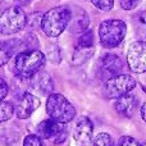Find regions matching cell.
I'll return each instance as SVG.
<instances>
[{
    "mask_svg": "<svg viewBox=\"0 0 146 146\" xmlns=\"http://www.w3.org/2000/svg\"><path fill=\"white\" fill-rule=\"evenodd\" d=\"M45 54L40 50H26L17 54L13 60L12 71L22 78H31L45 64Z\"/></svg>",
    "mask_w": 146,
    "mask_h": 146,
    "instance_id": "6da1fadb",
    "label": "cell"
},
{
    "mask_svg": "<svg viewBox=\"0 0 146 146\" xmlns=\"http://www.w3.org/2000/svg\"><path fill=\"white\" fill-rule=\"evenodd\" d=\"M71 17L68 7H56L48 10L41 18V28L49 37H58L67 28Z\"/></svg>",
    "mask_w": 146,
    "mask_h": 146,
    "instance_id": "7a4b0ae2",
    "label": "cell"
},
{
    "mask_svg": "<svg viewBox=\"0 0 146 146\" xmlns=\"http://www.w3.org/2000/svg\"><path fill=\"white\" fill-rule=\"evenodd\" d=\"M127 33V26L121 19H108L99 27V38L104 48L113 49L123 41Z\"/></svg>",
    "mask_w": 146,
    "mask_h": 146,
    "instance_id": "3957f363",
    "label": "cell"
},
{
    "mask_svg": "<svg viewBox=\"0 0 146 146\" xmlns=\"http://www.w3.org/2000/svg\"><path fill=\"white\" fill-rule=\"evenodd\" d=\"M46 111L51 119L59 123H68L76 117L74 106L60 94H50L46 101Z\"/></svg>",
    "mask_w": 146,
    "mask_h": 146,
    "instance_id": "277c9868",
    "label": "cell"
},
{
    "mask_svg": "<svg viewBox=\"0 0 146 146\" xmlns=\"http://www.w3.org/2000/svg\"><path fill=\"white\" fill-rule=\"evenodd\" d=\"M27 25L26 13L21 7H9L0 15V32L3 35H13L22 31Z\"/></svg>",
    "mask_w": 146,
    "mask_h": 146,
    "instance_id": "5b68a950",
    "label": "cell"
},
{
    "mask_svg": "<svg viewBox=\"0 0 146 146\" xmlns=\"http://www.w3.org/2000/svg\"><path fill=\"white\" fill-rule=\"evenodd\" d=\"M136 87V80L128 74H117L105 82L104 92L109 99H117L128 94Z\"/></svg>",
    "mask_w": 146,
    "mask_h": 146,
    "instance_id": "8992f818",
    "label": "cell"
},
{
    "mask_svg": "<svg viewBox=\"0 0 146 146\" xmlns=\"http://www.w3.org/2000/svg\"><path fill=\"white\" fill-rule=\"evenodd\" d=\"M37 136L40 139L51 140L55 144H60L67 137V128L64 123L54 121V119H45L37 126Z\"/></svg>",
    "mask_w": 146,
    "mask_h": 146,
    "instance_id": "52a82bcc",
    "label": "cell"
},
{
    "mask_svg": "<svg viewBox=\"0 0 146 146\" xmlns=\"http://www.w3.org/2000/svg\"><path fill=\"white\" fill-rule=\"evenodd\" d=\"M127 63L132 72L144 73L146 71V45L144 41L131 44L127 53Z\"/></svg>",
    "mask_w": 146,
    "mask_h": 146,
    "instance_id": "ba28073f",
    "label": "cell"
},
{
    "mask_svg": "<svg viewBox=\"0 0 146 146\" xmlns=\"http://www.w3.org/2000/svg\"><path fill=\"white\" fill-rule=\"evenodd\" d=\"M40 106V100L36 95L31 92H23L18 100L14 111L19 119H26Z\"/></svg>",
    "mask_w": 146,
    "mask_h": 146,
    "instance_id": "9c48e42d",
    "label": "cell"
},
{
    "mask_svg": "<svg viewBox=\"0 0 146 146\" xmlns=\"http://www.w3.org/2000/svg\"><path fill=\"white\" fill-rule=\"evenodd\" d=\"M94 126L92 122L87 117H81L76 122L74 129H73V137L80 146H87L92 140Z\"/></svg>",
    "mask_w": 146,
    "mask_h": 146,
    "instance_id": "30bf717a",
    "label": "cell"
},
{
    "mask_svg": "<svg viewBox=\"0 0 146 146\" xmlns=\"http://www.w3.org/2000/svg\"><path fill=\"white\" fill-rule=\"evenodd\" d=\"M69 12H71V17L67 28L72 33H82L83 31L87 30L90 23L87 13L80 7H74L73 9H69Z\"/></svg>",
    "mask_w": 146,
    "mask_h": 146,
    "instance_id": "8fae6325",
    "label": "cell"
},
{
    "mask_svg": "<svg viewBox=\"0 0 146 146\" xmlns=\"http://www.w3.org/2000/svg\"><path fill=\"white\" fill-rule=\"evenodd\" d=\"M114 108H115L118 114L127 117V118H131L136 113L137 108H139V99L133 95L126 94V95L121 96V98H117Z\"/></svg>",
    "mask_w": 146,
    "mask_h": 146,
    "instance_id": "7c38bea8",
    "label": "cell"
},
{
    "mask_svg": "<svg viewBox=\"0 0 146 146\" xmlns=\"http://www.w3.org/2000/svg\"><path fill=\"white\" fill-rule=\"evenodd\" d=\"M32 86L36 91L45 95H50L53 94L54 90V80L51 78V76L46 72L38 71L32 76Z\"/></svg>",
    "mask_w": 146,
    "mask_h": 146,
    "instance_id": "4fadbf2b",
    "label": "cell"
},
{
    "mask_svg": "<svg viewBox=\"0 0 146 146\" xmlns=\"http://www.w3.org/2000/svg\"><path fill=\"white\" fill-rule=\"evenodd\" d=\"M21 45H23L19 40H9V41H0V67L5 66L13 54L18 50Z\"/></svg>",
    "mask_w": 146,
    "mask_h": 146,
    "instance_id": "5bb4252c",
    "label": "cell"
},
{
    "mask_svg": "<svg viewBox=\"0 0 146 146\" xmlns=\"http://www.w3.org/2000/svg\"><path fill=\"white\" fill-rule=\"evenodd\" d=\"M103 69L104 72L109 73L111 77L121 74L122 69H123V62L119 56L114 55V54H108L103 58Z\"/></svg>",
    "mask_w": 146,
    "mask_h": 146,
    "instance_id": "9a60e30c",
    "label": "cell"
},
{
    "mask_svg": "<svg viewBox=\"0 0 146 146\" xmlns=\"http://www.w3.org/2000/svg\"><path fill=\"white\" fill-rule=\"evenodd\" d=\"M14 113V106L10 103L4 100H0V123L10 119Z\"/></svg>",
    "mask_w": 146,
    "mask_h": 146,
    "instance_id": "2e32d148",
    "label": "cell"
},
{
    "mask_svg": "<svg viewBox=\"0 0 146 146\" xmlns=\"http://www.w3.org/2000/svg\"><path fill=\"white\" fill-rule=\"evenodd\" d=\"M94 33L91 30H87V31H83L82 35L80 36L78 38V48H94Z\"/></svg>",
    "mask_w": 146,
    "mask_h": 146,
    "instance_id": "e0dca14e",
    "label": "cell"
},
{
    "mask_svg": "<svg viewBox=\"0 0 146 146\" xmlns=\"http://www.w3.org/2000/svg\"><path fill=\"white\" fill-rule=\"evenodd\" d=\"M94 146H114L113 140L108 133H99L95 139L91 140Z\"/></svg>",
    "mask_w": 146,
    "mask_h": 146,
    "instance_id": "ac0fdd59",
    "label": "cell"
},
{
    "mask_svg": "<svg viewBox=\"0 0 146 146\" xmlns=\"http://www.w3.org/2000/svg\"><path fill=\"white\" fill-rule=\"evenodd\" d=\"M91 3H92L98 9L104 10V12L110 10L114 5V0H91Z\"/></svg>",
    "mask_w": 146,
    "mask_h": 146,
    "instance_id": "d6986e66",
    "label": "cell"
},
{
    "mask_svg": "<svg viewBox=\"0 0 146 146\" xmlns=\"http://www.w3.org/2000/svg\"><path fill=\"white\" fill-rule=\"evenodd\" d=\"M23 146H44V144L37 135H28L23 141Z\"/></svg>",
    "mask_w": 146,
    "mask_h": 146,
    "instance_id": "ffe728a7",
    "label": "cell"
},
{
    "mask_svg": "<svg viewBox=\"0 0 146 146\" xmlns=\"http://www.w3.org/2000/svg\"><path fill=\"white\" fill-rule=\"evenodd\" d=\"M117 146H140V144L133 139V137L123 136L121 140H119V142Z\"/></svg>",
    "mask_w": 146,
    "mask_h": 146,
    "instance_id": "44dd1931",
    "label": "cell"
},
{
    "mask_svg": "<svg viewBox=\"0 0 146 146\" xmlns=\"http://www.w3.org/2000/svg\"><path fill=\"white\" fill-rule=\"evenodd\" d=\"M141 0H121V7L126 10H131L139 5Z\"/></svg>",
    "mask_w": 146,
    "mask_h": 146,
    "instance_id": "7402d4cb",
    "label": "cell"
},
{
    "mask_svg": "<svg viewBox=\"0 0 146 146\" xmlns=\"http://www.w3.org/2000/svg\"><path fill=\"white\" fill-rule=\"evenodd\" d=\"M8 85L3 78H0V100H4V98L8 95Z\"/></svg>",
    "mask_w": 146,
    "mask_h": 146,
    "instance_id": "603a6c76",
    "label": "cell"
},
{
    "mask_svg": "<svg viewBox=\"0 0 146 146\" xmlns=\"http://www.w3.org/2000/svg\"><path fill=\"white\" fill-rule=\"evenodd\" d=\"M15 1H17L18 4H21V5H27V4H30L32 0H15Z\"/></svg>",
    "mask_w": 146,
    "mask_h": 146,
    "instance_id": "cb8c5ba5",
    "label": "cell"
},
{
    "mask_svg": "<svg viewBox=\"0 0 146 146\" xmlns=\"http://www.w3.org/2000/svg\"><path fill=\"white\" fill-rule=\"evenodd\" d=\"M141 118H142V121H146V115H145V104L141 106Z\"/></svg>",
    "mask_w": 146,
    "mask_h": 146,
    "instance_id": "d4e9b609",
    "label": "cell"
},
{
    "mask_svg": "<svg viewBox=\"0 0 146 146\" xmlns=\"http://www.w3.org/2000/svg\"><path fill=\"white\" fill-rule=\"evenodd\" d=\"M140 146H146V144L145 142H142V144H140Z\"/></svg>",
    "mask_w": 146,
    "mask_h": 146,
    "instance_id": "484cf974",
    "label": "cell"
}]
</instances>
